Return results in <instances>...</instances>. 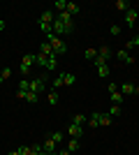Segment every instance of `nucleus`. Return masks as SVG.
<instances>
[{"label":"nucleus","mask_w":139,"mask_h":155,"mask_svg":"<svg viewBox=\"0 0 139 155\" xmlns=\"http://www.w3.org/2000/svg\"><path fill=\"white\" fill-rule=\"evenodd\" d=\"M46 42L51 44V49H53V53H56V56H63V53L67 51V44L63 42V37H58V35H56L53 30L46 35Z\"/></svg>","instance_id":"obj_1"},{"label":"nucleus","mask_w":139,"mask_h":155,"mask_svg":"<svg viewBox=\"0 0 139 155\" xmlns=\"http://www.w3.org/2000/svg\"><path fill=\"white\" fill-rule=\"evenodd\" d=\"M35 65V56L33 53H26L23 58H21V65H19V72H21V77L28 79V74H30V67Z\"/></svg>","instance_id":"obj_2"},{"label":"nucleus","mask_w":139,"mask_h":155,"mask_svg":"<svg viewBox=\"0 0 139 155\" xmlns=\"http://www.w3.org/2000/svg\"><path fill=\"white\" fill-rule=\"evenodd\" d=\"M109 56H111V51H109V46H100V49H98V58L93 60V65H95V67H102V65H107Z\"/></svg>","instance_id":"obj_3"},{"label":"nucleus","mask_w":139,"mask_h":155,"mask_svg":"<svg viewBox=\"0 0 139 155\" xmlns=\"http://www.w3.org/2000/svg\"><path fill=\"white\" fill-rule=\"evenodd\" d=\"M51 30L60 37V35H70V32L74 30V26H67V23H63L60 19H56V21H53V26H51Z\"/></svg>","instance_id":"obj_4"},{"label":"nucleus","mask_w":139,"mask_h":155,"mask_svg":"<svg viewBox=\"0 0 139 155\" xmlns=\"http://www.w3.org/2000/svg\"><path fill=\"white\" fill-rule=\"evenodd\" d=\"M44 88H46V77H37V79H33L30 81V93H44Z\"/></svg>","instance_id":"obj_5"},{"label":"nucleus","mask_w":139,"mask_h":155,"mask_svg":"<svg viewBox=\"0 0 139 155\" xmlns=\"http://www.w3.org/2000/svg\"><path fill=\"white\" fill-rule=\"evenodd\" d=\"M137 19H139V12H137V7H130V9L125 12V28H134Z\"/></svg>","instance_id":"obj_6"},{"label":"nucleus","mask_w":139,"mask_h":155,"mask_svg":"<svg viewBox=\"0 0 139 155\" xmlns=\"http://www.w3.org/2000/svg\"><path fill=\"white\" fill-rule=\"evenodd\" d=\"M95 120H98V125H102V127H109V125L114 123V118L109 116V114H100V111H95V114H91Z\"/></svg>","instance_id":"obj_7"},{"label":"nucleus","mask_w":139,"mask_h":155,"mask_svg":"<svg viewBox=\"0 0 139 155\" xmlns=\"http://www.w3.org/2000/svg\"><path fill=\"white\" fill-rule=\"evenodd\" d=\"M67 134H70V139H79V137L84 134V125L70 123V127H67Z\"/></svg>","instance_id":"obj_8"},{"label":"nucleus","mask_w":139,"mask_h":155,"mask_svg":"<svg viewBox=\"0 0 139 155\" xmlns=\"http://www.w3.org/2000/svg\"><path fill=\"white\" fill-rule=\"evenodd\" d=\"M53 21H56V16H53L51 9H44L40 14V23H44V26H53Z\"/></svg>","instance_id":"obj_9"},{"label":"nucleus","mask_w":139,"mask_h":155,"mask_svg":"<svg viewBox=\"0 0 139 155\" xmlns=\"http://www.w3.org/2000/svg\"><path fill=\"white\" fill-rule=\"evenodd\" d=\"M116 58H118L121 63H125V65H132V63H134V58H132V56H130V53L125 51V49H121V51L116 53Z\"/></svg>","instance_id":"obj_10"},{"label":"nucleus","mask_w":139,"mask_h":155,"mask_svg":"<svg viewBox=\"0 0 139 155\" xmlns=\"http://www.w3.org/2000/svg\"><path fill=\"white\" fill-rule=\"evenodd\" d=\"M46 102L51 104V107H56V104L60 102V95H58V91H56V88H51V91H49V95H46Z\"/></svg>","instance_id":"obj_11"},{"label":"nucleus","mask_w":139,"mask_h":155,"mask_svg":"<svg viewBox=\"0 0 139 155\" xmlns=\"http://www.w3.org/2000/svg\"><path fill=\"white\" fill-rule=\"evenodd\" d=\"M42 146H44V150H46V153H56V148H58V143L53 141L51 137H49V139H46V141L42 143Z\"/></svg>","instance_id":"obj_12"},{"label":"nucleus","mask_w":139,"mask_h":155,"mask_svg":"<svg viewBox=\"0 0 139 155\" xmlns=\"http://www.w3.org/2000/svg\"><path fill=\"white\" fill-rule=\"evenodd\" d=\"M63 84L65 86H74L77 84V77H74L72 72H63Z\"/></svg>","instance_id":"obj_13"},{"label":"nucleus","mask_w":139,"mask_h":155,"mask_svg":"<svg viewBox=\"0 0 139 155\" xmlns=\"http://www.w3.org/2000/svg\"><path fill=\"white\" fill-rule=\"evenodd\" d=\"M109 100H111L114 104H121V102H125V95L121 91H116V93H109Z\"/></svg>","instance_id":"obj_14"},{"label":"nucleus","mask_w":139,"mask_h":155,"mask_svg":"<svg viewBox=\"0 0 139 155\" xmlns=\"http://www.w3.org/2000/svg\"><path fill=\"white\" fill-rule=\"evenodd\" d=\"M46 70H58V56L53 53V56H49V60H46V65H44Z\"/></svg>","instance_id":"obj_15"},{"label":"nucleus","mask_w":139,"mask_h":155,"mask_svg":"<svg viewBox=\"0 0 139 155\" xmlns=\"http://www.w3.org/2000/svg\"><path fill=\"white\" fill-rule=\"evenodd\" d=\"M118 91L123 93V95H132V93H134V86H132V84H121Z\"/></svg>","instance_id":"obj_16"},{"label":"nucleus","mask_w":139,"mask_h":155,"mask_svg":"<svg viewBox=\"0 0 139 155\" xmlns=\"http://www.w3.org/2000/svg\"><path fill=\"white\" fill-rule=\"evenodd\" d=\"M30 155H49V153L44 150L42 143H37V146H30Z\"/></svg>","instance_id":"obj_17"},{"label":"nucleus","mask_w":139,"mask_h":155,"mask_svg":"<svg viewBox=\"0 0 139 155\" xmlns=\"http://www.w3.org/2000/svg\"><path fill=\"white\" fill-rule=\"evenodd\" d=\"M79 139H70V141H67V150H70V153H77V150H79Z\"/></svg>","instance_id":"obj_18"},{"label":"nucleus","mask_w":139,"mask_h":155,"mask_svg":"<svg viewBox=\"0 0 139 155\" xmlns=\"http://www.w3.org/2000/svg\"><path fill=\"white\" fill-rule=\"evenodd\" d=\"M79 12H81V7L77 2H67V14L70 16H74V14H79Z\"/></svg>","instance_id":"obj_19"},{"label":"nucleus","mask_w":139,"mask_h":155,"mask_svg":"<svg viewBox=\"0 0 139 155\" xmlns=\"http://www.w3.org/2000/svg\"><path fill=\"white\" fill-rule=\"evenodd\" d=\"M40 53H44L46 58H49V56H53V49H51V44H49V42H44V44L40 46Z\"/></svg>","instance_id":"obj_20"},{"label":"nucleus","mask_w":139,"mask_h":155,"mask_svg":"<svg viewBox=\"0 0 139 155\" xmlns=\"http://www.w3.org/2000/svg\"><path fill=\"white\" fill-rule=\"evenodd\" d=\"M114 7H116L118 12H127V9H130V5H127L125 0H116V2H114Z\"/></svg>","instance_id":"obj_21"},{"label":"nucleus","mask_w":139,"mask_h":155,"mask_svg":"<svg viewBox=\"0 0 139 155\" xmlns=\"http://www.w3.org/2000/svg\"><path fill=\"white\" fill-rule=\"evenodd\" d=\"M56 19H60V21H63V23H67V26H72V16L67 14V9H65V12H60L58 16H56Z\"/></svg>","instance_id":"obj_22"},{"label":"nucleus","mask_w":139,"mask_h":155,"mask_svg":"<svg viewBox=\"0 0 139 155\" xmlns=\"http://www.w3.org/2000/svg\"><path fill=\"white\" fill-rule=\"evenodd\" d=\"M84 58H86V60H91V63H93V60L98 58V51H95V49H86V51H84Z\"/></svg>","instance_id":"obj_23"},{"label":"nucleus","mask_w":139,"mask_h":155,"mask_svg":"<svg viewBox=\"0 0 139 155\" xmlns=\"http://www.w3.org/2000/svg\"><path fill=\"white\" fill-rule=\"evenodd\" d=\"M9 77H12V67H2V72H0V84L7 81Z\"/></svg>","instance_id":"obj_24"},{"label":"nucleus","mask_w":139,"mask_h":155,"mask_svg":"<svg viewBox=\"0 0 139 155\" xmlns=\"http://www.w3.org/2000/svg\"><path fill=\"white\" fill-rule=\"evenodd\" d=\"M86 120H88V116H86V114H77V116L72 118V123H77V125H84Z\"/></svg>","instance_id":"obj_25"},{"label":"nucleus","mask_w":139,"mask_h":155,"mask_svg":"<svg viewBox=\"0 0 139 155\" xmlns=\"http://www.w3.org/2000/svg\"><path fill=\"white\" fill-rule=\"evenodd\" d=\"M134 46H139V35H134L130 42H125V51H127V49H134Z\"/></svg>","instance_id":"obj_26"},{"label":"nucleus","mask_w":139,"mask_h":155,"mask_svg":"<svg viewBox=\"0 0 139 155\" xmlns=\"http://www.w3.org/2000/svg\"><path fill=\"white\" fill-rule=\"evenodd\" d=\"M49 137H51L56 143H63V141H65V134H63V132H53V134H49Z\"/></svg>","instance_id":"obj_27"},{"label":"nucleus","mask_w":139,"mask_h":155,"mask_svg":"<svg viewBox=\"0 0 139 155\" xmlns=\"http://www.w3.org/2000/svg\"><path fill=\"white\" fill-rule=\"evenodd\" d=\"M19 91H30V79H21L19 81Z\"/></svg>","instance_id":"obj_28"},{"label":"nucleus","mask_w":139,"mask_h":155,"mask_svg":"<svg viewBox=\"0 0 139 155\" xmlns=\"http://www.w3.org/2000/svg\"><path fill=\"white\" fill-rule=\"evenodd\" d=\"M60 86H65V84H63V72H58V77L53 79V88H56V91H58Z\"/></svg>","instance_id":"obj_29"},{"label":"nucleus","mask_w":139,"mask_h":155,"mask_svg":"<svg viewBox=\"0 0 139 155\" xmlns=\"http://www.w3.org/2000/svg\"><path fill=\"white\" fill-rule=\"evenodd\" d=\"M98 74H100L102 79H107V77H109V65H102V67H98Z\"/></svg>","instance_id":"obj_30"},{"label":"nucleus","mask_w":139,"mask_h":155,"mask_svg":"<svg viewBox=\"0 0 139 155\" xmlns=\"http://www.w3.org/2000/svg\"><path fill=\"white\" fill-rule=\"evenodd\" d=\"M37 100H40V95H37V93H30V91H28V95H26V102L35 104V102H37Z\"/></svg>","instance_id":"obj_31"},{"label":"nucleus","mask_w":139,"mask_h":155,"mask_svg":"<svg viewBox=\"0 0 139 155\" xmlns=\"http://www.w3.org/2000/svg\"><path fill=\"white\" fill-rule=\"evenodd\" d=\"M46 60H49V58H46L44 53H37V56H35V63H37V65H42V67L46 65Z\"/></svg>","instance_id":"obj_32"},{"label":"nucleus","mask_w":139,"mask_h":155,"mask_svg":"<svg viewBox=\"0 0 139 155\" xmlns=\"http://www.w3.org/2000/svg\"><path fill=\"white\" fill-rule=\"evenodd\" d=\"M53 7H56L58 12H65V9H67V0H58V2H56Z\"/></svg>","instance_id":"obj_33"},{"label":"nucleus","mask_w":139,"mask_h":155,"mask_svg":"<svg viewBox=\"0 0 139 155\" xmlns=\"http://www.w3.org/2000/svg\"><path fill=\"white\" fill-rule=\"evenodd\" d=\"M109 116H121V104H114L109 109Z\"/></svg>","instance_id":"obj_34"},{"label":"nucleus","mask_w":139,"mask_h":155,"mask_svg":"<svg viewBox=\"0 0 139 155\" xmlns=\"http://www.w3.org/2000/svg\"><path fill=\"white\" fill-rule=\"evenodd\" d=\"M16 150H19L21 155H30V146H26V143H23V146H19Z\"/></svg>","instance_id":"obj_35"},{"label":"nucleus","mask_w":139,"mask_h":155,"mask_svg":"<svg viewBox=\"0 0 139 155\" xmlns=\"http://www.w3.org/2000/svg\"><path fill=\"white\" fill-rule=\"evenodd\" d=\"M109 32H111V37H118V35H121V26H111Z\"/></svg>","instance_id":"obj_36"},{"label":"nucleus","mask_w":139,"mask_h":155,"mask_svg":"<svg viewBox=\"0 0 139 155\" xmlns=\"http://www.w3.org/2000/svg\"><path fill=\"white\" fill-rule=\"evenodd\" d=\"M107 91H109V93H116V91H118V84H114V81H111V84H107Z\"/></svg>","instance_id":"obj_37"},{"label":"nucleus","mask_w":139,"mask_h":155,"mask_svg":"<svg viewBox=\"0 0 139 155\" xmlns=\"http://www.w3.org/2000/svg\"><path fill=\"white\" fill-rule=\"evenodd\" d=\"M26 95H28V91H16V97H19V100H26Z\"/></svg>","instance_id":"obj_38"},{"label":"nucleus","mask_w":139,"mask_h":155,"mask_svg":"<svg viewBox=\"0 0 139 155\" xmlns=\"http://www.w3.org/2000/svg\"><path fill=\"white\" fill-rule=\"evenodd\" d=\"M5 26H7V23H5V21H2V19H0V32L5 30Z\"/></svg>","instance_id":"obj_39"},{"label":"nucleus","mask_w":139,"mask_h":155,"mask_svg":"<svg viewBox=\"0 0 139 155\" xmlns=\"http://www.w3.org/2000/svg\"><path fill=\"white\" fill-rule=\"evenodd\" d=\"M7 155H21V153H19V150H9Z\"/></svg>","instance_id":"obj_40"},{"label":"nucleus","mask_w":139,"mask_h":155,"mask_svg":"<svg viewBox=\"0 0 139 155\" xmlns=\"http://www.w3.org/2000/svg\"><path fill=\"white\" fill-rule=\"evenodd\" d=\"M134 95H139V86H134Z\"/></svg>","instance_id":"obj_41"}]
</instances>
